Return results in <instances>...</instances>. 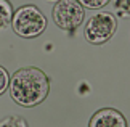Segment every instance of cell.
<instances>
[{
  "label": "cell",
  "mask_w": 130,
  "mask_h": 127,
  "mask_svg": "<svg viewBox=\"0 0 130 127\" xmlns=\"http://www.w3.org/2000/svg\"><path fill=\"white\" fill-rule=\"evenodd\" d=\"M8 89L14 103L24 108H32L47 98L50 92V79L42 69L27 66L13 74Z\"/></svg>",
  "instance_id": "cell-1"
},
{
  "label": "cell",
  "mask_w": 130,
  "mask_h": 127,
  "mask_svg": "<svg viewBox=\"0 0 130 127\" xmlns=\"http://www.w3.org/2000/svg\"><path fill=\"white\" fill-rule=\"evenodd\" d=\"M11 27L19 37L34 39V37H39L45 31L47 18L43 16V13L37 7L24 5V7H19L13 13Z\"/></svg>",
  "instance_id": "cell-2"
},
{
  "label": "cell",
  "mask_w": 130,
  "mask_h": 127,
  "mask_svg": "<svg viewBox=\"0 0 130 127\" xmlns=\"http://www.w3.org/2000/svg\"><path fill=\"white\" fill-rule=\"evenodd\" d=\"M116 29H117L116 16L108 11H101L88 18L85 29H84V35L90 44L100 45L108 42L114 35Z\"/></svg>",
  "instance_id": "cell-3"
},
{
  "label": "cell",
  "mask_w": 130,
  "mask_h": 127,
  "mask_svg": "<svg viewBox=\"0 0 130 127\" xmlns=\"http://www.w3.org/2000/svg\"><path fill=\"white\" fill-rule=\"evenodd\" d=\"M85 11L77 0H58L53 8V21L63 31H72L84 21Z\"/></svg>",
  "instance_id": "cell-4"
},
{
  "label": "cell",
  "mask_w": 130,
  "mask_h": 127,
  "mask_svg": "<svg viewBox=\"0 0 130 127\" xmlns=\"http://www.w3.org/2000/svg\"><path fill=\"white\" fill-rule=\"evenodd\" d=\"M88 127H128V124L121 111L114 108H103L92 116Z\"/></svg>",
  "instance_id": "cell-5"
},
{
  "label": "cell",
  "mask_w": 130,
  "mask_h": 127,
  "mask_svg": "<svg viewBox=\"0 0 130 127\" xmlns=\"http://www.w3.org/2000/svg\"><path fill=\"white\" fill-rule=\"evenodd\" d=\"M13 8L8 0H0V29H5L11 24Z\"/></svg>",
  "instance_id": "cell-6"
},
{
  "label": "cell",
  "mask_w": 130,
  "mask_h": 127,
  "mask_svg": "<svg viewBox=\"0 0 130 127\" xmlns=\"http://www.w3.org/2000/svg\"><path fill=\"white\" fill-rule=\"evenodd\" d=\"M0 127H29L21 116H8L0 121Z\"/></svg>",
  "instance_id": "cell-7"
},
{
  "label": "cell",
  "mask_w": 130,
  "mask_h": 127,
  "mask_svg": "<svg viewBox=\"0 0 130 127\" xmlns=\"http://www.w3.org/2000/svg\"><path fill=\"white\" fill-rule=\"evenodd\" d=\"M114 11L119 16H130V0H114Z\"/></svg>",
  "instance_id": "cell-8"
},
{
  "label": "cell",
  "mask_w": 130,
  "mask_h": 127,
  "mask_svg": "<svg viewBox=\"0 0 130 127\" xmlns=\"http://www.w3.org/2000/svg\"><path fill=\"white\" fill-rule=\"evenodd\" d=\"M79 3L82 5V7H87V8H93V10H96V8H101L104 7L108 2H111V0H77Z\"/></svg>",
  "instance_id": "cell-9"
},
{
  "label": "cell",
  "mask_w": 130,
  "mask_h": 127,
  "mask_svg": "<svg viewBox=\"0 0 130 127\" xmlns=\"http://www.w3.org/2000/svg\"><path fill=\"white\" fill-rule=\"evenodd\" d=\"M10 85V76H8V71L3 68V66H0V95H2L5 90L8 89Z\"/></svg>",
  "instance_id": "cell-10"
},
{
  "label": "cell",
  "mask_w": 130,
  "mask_h": 127,
  "mask_svg": "<svg viewBox=\"0 0 130 127\" xmlns=\"http://www.w3.org/2000/svg\"><path fill=\"white\" fill-rule=\"evenodd\" d=\"M53 2H58V0H53Z\"/></svg>",
  "instance_id": "cell-11"
}]
</instances>
